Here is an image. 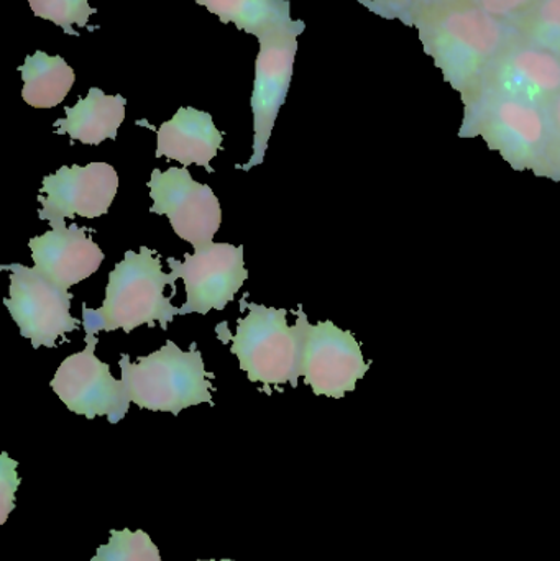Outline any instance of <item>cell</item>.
I'll list each match as a JSON object with an SVG mask.
<instances>
[{
  "label": "cell",
  "mask_w": 560,
  "mask_h": 561,
  "mask_svg": "<svg viewBox=\"0 0 560 561\" xmlns=\"http://www.w3.org/2000/svg\"><path fill=\"white\" fill-rule=\"evenodd\" d=\"M404 23L414 26L444 81L467 99L490 66L516 42L513 23L466 0H423Z\"/></svg>",
  "instance_id": "6da1fadb"
},
{
  "label": "cell",
  "mask_w": 560,
  "mask_h": 561,
  "mask_svg": "<svg viewBox=\"0 0 560 561\" xmlns=\"http://www.w3.org/2000/svg\"><path fill=\"white\" fill-rule=\"evenodd\" d=\"M513 28L516 42L560 56V0H539Z\"/></svg>",
  "instance_id": "d6986e66"
},
{
  "label": "cell",
  "mask_w": 560,
  "mask_h": 561,
  "mask_svg": "<svg viewBox=\"0 0 560 561\" xmlns=\"http://www.w3.org/2000/svg\"><path fill=\"white\" fill-rule=\"evenodd\" d=\"M127 99L107 95L99 88L89 89L84 99L75 107H66V118L55 122L56 134L69 135L71 141L101 145L104 140H117L118 128L125 121Z\"/></svg>",
  "instance_id": "2e32d148"
},
{
  "label": "cell",
  "mask_w": 560,
  "mask_h": 561,
  "mask_svg": "<svg viewBox=\"0 0 560 561\" xmlns=\"http://www.w3.org/2000/svg\"><path fill=\"white\" fill-rule=\"evenodd\" d=\"M91 561H161L160 550L144 530H111L107 546H101Z\"/></svg>",
  "instance_id": "ffe728a7"
},
{
  "label": "cell",
  "mask_w": 560,
  "mask_h": 561,
  "mask_svg": "<svg viewBox=\"0 0 560 561\" xmlns=\"http://www.w3.org/2000/svg\"><path fill=\"white\" fill-rule=\"evenodd\" d=\"M549 118H551V170H559L560 174V95L549 105Z\"/></svg>",
  "instance_id": "d4e9b609"
},
{
  "label": "cell",
  "mask_w": 560,
  "mask_h": 561,
  "mask_svg": "<svg viewBox=\"0 0 560 561\" xmlns=\"http://www.w3.org/2000/svg\"><path fill=\"white\" fill-rule=\"evenodd\" d=\"M483 12L503 22L515 23L526 15L539 0H466Z\"/></svg>",
  "instance_id": "603a6c76"
},
{
  "label": "cell",
  "mask_w": 560,
  "mask_h": 561,
  "mask_svg": "<svg viewBox=\"0 0 560 561\" xmlns=\"http://www.w3.org/2000/svg\"><path fill=\"white\" fill-rule=\"evenodd\" d=\"M240 309L249 310L237 322V332L220 335L222 342H232L230 352L239 359L240 369L247 373L252 382H262L266 394H272L270 386H282L296 381L295 327L286 322L288 310L273 309L255 302H247V294L240 300Z\"/></svg>",
  "instance_id": "5b68a950"
},
{
  "label": "cell",
  "mask_w": 560,
  "mask_h": 561,
  "mask_svg": "<svg viewBox=\"0 0 560 561\" xmlns=\"http://www.w3.org/2000/svg\"><path fill=\"white\" fill-rule=\"evenodd\" d=\"M222 23H233L239 30L262 38L278 30L305 26L302 20L292 19L289 0H196Z\"/></svg>",
  "instance_id": "e0dca14e"
},
{
  "label": "cell",
  "mask_w": 560,
  "mask_h": 561,
  "mask_svg": "<svg viewBox=\"0 0 560 561\" xmlns=\"http://www.w3.org/2000/svg\"><path fill=\"white\" fill-rule=\"evenodd\" d=\"M98 343V335L85 333V348L62 359L49 386L75 414L91 421L105 415L111 424H117L127 415L130 396L122 379L111 375V366L95 356Z\"/></svg>",
  "instance_id": "ba28073f"
},
{
  "label": "cell",
  "mask_w": 560,
  "mask_h": 561,
  "mask_svg": "<svg viewBox=\"0 0 560 561\" xmlns=\"http://www.w3.org/2000/svg\"><path fill=\"white\" fill-rule=\"evenodd\" d=\"M118 191V174L108 163H89L88 167H62L43 180L38 194L39 220L49 226L65 224L66 219L105 216Z\"/></svg>",
  "instance_id": "7c38bea8"
},
{
  "label": "cell",
  "mask_w": 560,
  "mask_h": 561,
  "mask_svg": "<svg viewBox=\"0 0 560 561\" xmlns=\"http://www.w3.org/2000/svg\"><path fill=\"white\" fill-rule=\"evenodd\" d=\"M10 273V297L3 299L10 316L20 329V335L38 350L55 348L56 340L66 339L81 322L71 316L72 294L39 275L35 268L20 263L0 266Z\"/></svg>",
  "instance_id": "52a82bcc"
},
{
  "label": "cell",
  "mask_w": 560,
  "mask_h": 561,
  "mask_svg": "<svg viewBox=\"0 0 560 561\" xmlns=\"http://www.w3.org/2000/svg\"><path fill=\"white\" fill-rule=\"evenodd\" d=\"M462 138L480 137L515 170H551V118L523 99L477 92L464 101Z\"/></svg>",
  "instance_id": "3957f363"
},
{
  "label": "cell",
  "mask_w": 560,
  "mask_h": 561,
  "mask_svg": "<svg viewBox=\"0 0 560 561\" xmlns=\"http://www.w3.org/2000/svg\"><path fill=\"white\" fill-rule=\"evenodd\" d=\"M151 214L167 216L174 233L196 250L213 243L222 222V210L214 191L196 183L187 168L151 171Z\"/></svg>",
  "instance_id": "9c48e42d"
},
{
  "label": "cell",
  "mask_w": 560,
  "mask_h": 561,
  "mask_svg": "<svg viewBox=\"0 0 560 561\" xmlns=\"http://www.w3.org/2000/svg\"><path fill=\"white\" fill-rule=\"evenodd\" d=\"M176 276L161 270L160 255L155 250L140 247V252L125 253L108 275L105 299L101 309L91 310L82 304V327L85 333H125L147 323L150 329L160 323L167 330L180 309L164 296V287L176 290Z\"/></svg>",
  "instance_id": "7a4b0ae2"
},
{
  "label": "cell",
  "mask_w": 560,
  "mask_h": 561,
  "mask_svg": "<svg viewBox=\"0 0 560 561\" xmlns=\"http://www.w3.org/2000/svg\"><path fill=\"white\" fill-rule=\"evenodd\" d=\"M28 3L35 16L49 20L71 36H79L72 25L88 26L89 16L98 12L89 5V0H28Z\"/></svg>",
  "instance_id": "44dd1931"
},
{
  "label": "cell",
  "mask_w": 560,
  "mask_h": 561,
  "mask_svg": "<svg viewBox=\"0 0 560 561\" xmlns=\"http://www.w3.org/2000/svg\"><path fill=\"white\" fill-rule=\"evenodd\" d=\"M197 561H206V560H197ZM207 561H216V560H207ZM222 561H233V560H222Z\"/></svg>",
  "instance_id": "484cf974"
},
{
  "label": "cell",
  "mask_w": 560,
  "mask_h": 561,
  "mask_svg": "<svg viewBox=\"0 0 560 561\" xmlns=\"http://www.w3.org/2000/svg\"><path fill=\"white\" fill-rule=\"evenodd\" d=\"M298 28L278 30L259 38L260 51L255 61V82L252 92L253 154L249 163L239 167L249 171L265 161L266 148L275 127L279 108L285 104L295 69L298 36L305 32Z\"/></svg>",
  "instance_id": "30bf717a"
},
{
  "label": "cell",
  "mask_w": 560,
  "mask_h": 561,
  "mask_svg": "<svg viewBox=\"0 0 560 561\" xmlns=\"http://www.w3.org/2000/svg\"><path fill=\"white\" fill-rule=\"evenodd\" d=\"M16 467L19 463L5 451L0 455V526L7 523V517L15 510V491L22 483L16 474Z\"/></svg>",
  "instance_id": "7402d4cb"
},
{
  "label": "cell",
  "mask_w": 560,
  "mask_h": 561,
  "mask_svg": "<svg viewBox=\"0 0 560 561\" xmlns=\"http://www.w3.org/2000/svg\"><path fill=\"white\" fill-rule=\"evenodd\" d=\"M367 9L384 19L407 20L408 15L420 5L423 0H358Z\"/></svg>",
  "instance_id": "cb8c5ba5"
},
{
  "label": "cell",
  "mask_w": 560,
  "mask_h": 561,
  "mask_svg": "<svg viewBox=\"0 0 560 561\" xmlns=\"http://www.w3.org/2000/svg\"><path fill=\"white\" fill-rule=\"evenodd\" d=\"M171 273L184 280L187 300L180 309V316L224 310L233 300L240 287L249 279L243 263V245L210 243L206 249L184 253V262L168 259Z\"/></svg>",
  "instance_id": "8fae6325"
},
{
  "label": "cell",
  "mask_w": 560,
  "mask_h": 561,
  "mask_svg": "<svg viewBox=\"0 0 560 561\" xmlns=\"http://www.w3.org/2000/svg\"><path fill=\"white\" fill-rule=\"evenodd\" d=\"M296 381L305 379L316 396L342 399L355 391L372 363H365L361 343L331 320L311 325L302 307L296 310Z\"/></svg>",
  "instance_id": "8992f818"
},
{
  "label": "cell",
  "mask_w": 560,
  "mask_h": 561,
  "mask_svg": "<svg viewBox=\"0 0 560 561\" xmlns=\"http://www.w3.org/2000/svg\"><path fill=\"white\" fill-rule=\"evenodd\" d=\"M224 135L214 125L213 115L194 107H181L171 121L157 130L155 157L206 168L214 173L210 161L222 148Z\"/></svg>",
  "instance_id": "9a60e30c"
},
{
  "label": "cell",
  "mask_w": 560,
  "mask_h": 561,
  "mask_svg": "<svg viewBox=\"0 0 560 561\" xmlns=\"http://www.w3.org/2000/svg\"><path fill=\"white\" fill-rule=\"evenodd\" d=\"M477 92L523 99L549 108L560 95V56L515 42L490 66L473 94Z\"/></svg>",
  "instance_id": "4fadbf2b"
},
{
  "label": "cell",
  "mask_w": 560,
  "mask_h": 561,
  "mask_svg": "<svg viewBox=\"0 0 560 561\" xmlns=\"http://www.w3.org/2000/svg\"><path fill=\"white\" fill-rule=\"evenodd\" d=\"M118 365L130 401L140 409L180 415L184 409L204 402L214 405L210 394L214 375L204 368L196 343L191 345L190 352H183L168 340L158 352L140 356L137 363H132L130 356L122 353Z\"/></svg>",
  "instance_id": "277c9868"
},
{
  "label": "cell",
  "mask_w": 560,
  "mask_h": 561,
  "mask_svg": "<svg viewBox=\"0 0 560 561\" xmlns=\"http://www.w3.org/2000/svg\"><path fill=\"white\" fill-rule=\"evenodd\" d=\"M19 71L23 79V101L35 108L61 104L76 81L75 71L61 56H49L45 51L26 56Z\"/></svg>",
  "instance_id": "ac0fdd59"
},
{
  "label": "cell",
  "mask_w": 560,
  "mask_h": 561,
  "mask_svg": "<svg viewBox=\"0 0 560 561\" xmlns=\"http://www.w3.org/2000/svg\"><path fill=\"white\" fill-rule=\"evenodd\" d=\"M53 230L28 242L32 250L33 268L61 289L69 287L98 272L104 262V253L89 237L94 230L76 224H55Z\"/></svg>",
  "instance_id": "5bb4252c"
}]
</instances>
